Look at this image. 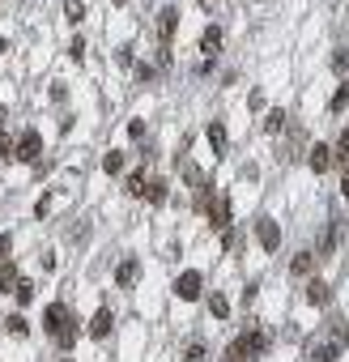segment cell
Segmentation results:
<instances>
[{
    "mask_svg": "<svg viewBox=\"0 0 349 362\" xmlns=\"http://www.w3.org/2000/svg\"><path fill=\"white\" fill-rule=\"evenodd\" d=\"M332 158H336V153H332L328 145H311V158H307V162H311V171H315V175H324V171L332 167Z\"/></svg>",
    "mask_w": 349,
    "mask_h": 362,
    "instance_id": "obj_8",
    "label": "cell"
},
{
    "mask_svg": "<svg viewBox=\"0 0 349 362\" xmlns=\"http://www.w3.org/2000/svg\"><path fill=\"white\" fill-rule=\"evenodd\" d=\"M328 107H332V111H345V107H349V81H345V85H336V94H332Z\"/></svg>",
    "mask_w": 349,
    "mask_h": 362,
    "instance_id": "obj_22",
    "label": "cell"
},
{
    "mask_svg": "<svg viewBox=\"0 0 349 362\" xmlns=\"http://www.w3.org/2000/svg\"><path fill=\"white\" fill-rule=\"evenodd\" d=\"M345 341H349L345 324H341V320H328V324L307 341V358H311V362H336L341 349H345Z\"/></svg>",
    "mask_w": 349,
    "mask_h": 362,
    "instance_id": "obj_2",
    "label": "cell"
},
{
    "mask_svg": "<svg viewBox=\"0 0 349 362\" xmlns=\"http://www.w3.org/2000/svg\"><path fill=\"white\" fill-rule=\"evenodd\" d=\"M341 192L349 196V167H345V175H341Z\"/></svg>",
    "mask_w": 349,
    "mask_h": 362,
    "instance_id": "obj_34",
    "label": "cell"
},
{
    "mask_svg": "<svg viewBox=\"0 0 349 362\" xmlns=\"http://www.w3.org/2000/svg\"><path fill=\"white\" fill-rule=\"evenodd\" d=\"M332 247H336V230H332V226H328V230H324V243H320V256H328V251H332Z\"/></svg>",
    "mask_w": 349,
    "mask_h": 362,
    "instance_id": "obj_30",
    "label": "cell"
},
{
    "mask_svg": "<svg viewBox=\"0 0 349 362\" xmlns=\"http://www.w3.org/2000/svg\"><path fill=\"white\" fill-rule=\"evenodd\" d=\"M9 247H13V239H9V235H0V256H9Z\"/></svg>",
    "mask_w": 349,
    "mask_h": 362,
    "instance_id": "obj_33",
    "label": "cell"
},
{
    "mask_svg": "<svg viewBox=\"0 0 349 362\" xmlns=\"http://www.w3.org/2000/svg\"><path fill=\"white\" fill-rule=\"evenodd\" d=\"M226 362H252V358H247V349H243V341H234V345L226 349Z\"/></svg>",
    "mask_w": 349,
    "mask_h": 362,
    "instance_id": "obj_27",
    "label": "cell"
},
{
    "mask_svg": "<svg viewBox=\"0 0 349 362\" xmlns=\"http://www.w3.org/2000/svg\"><path fill=\"white\" fill-rule=\"evenodd\" d=\"M179 171H183V179H187L192 188H205V175H201V167H196V162H187V158H183V162H179Z\"/></svg>",
    "mask_w": 349,
    "mask_h": 362,
    "instance_id": "obj_18",
    "label": "cell"
},
{
    "mask_svg": "<svg viewBox=\"0 0 349 362\" xmlns=\"http://www.w3.org/2000/svg\"><path fill=\"white\" fill-rule=\"evenodd\" d=\"M201 51H205V56H209V60H213V56H218V51H222V30H218V26H209V30L201 34Z\"/></svg>",
    "mask_w": 349,
    "mask_h": 362,
    "instance_id": "obj_10",
    "label": "cell"
},
{
    "mask_svg": "<svg viewBox=\"0 0 349 362\" xmlns=\"http://www.w3.org/2000/svg\"><path fill=\"white\" fill-rule=\"evenodd\" d=\"M145 200H149V204H162V200H166V183H162V179H149Z\"/></svg>",
    "mask_w": 349,
    "mask_h": 362,
    "instance_id": "obj_19",
    "label": "cell"
},
{
    "mask_svg": "<svg viewBox=\"0 0 349 362\" xmlns=\"http://www.w3.org/2000/svg\"><path fill=\"white\" fill-rule=\"evenodd\" d=\"M103 167H107V175H120V171H124V153H120V149H111L107 158H103Z\"/></svg>",
    "mask_w": 349,
    "mask_h": 362,
    "instance_id": "obj_23",
    "label": "cell"
},
{
    "mask_svg": "<svg viewBox=\"0 0 349 362\" xmlns=\"http://www.w3.org/2000/svg\"><path fill=\"white\" fill-rule=\"evenodd\" d=\"M38 153H43V137H38V132H22L13 158H17V162H38Z\"/></svg>",
    "mask_w": 349,
    "mask_h": 362,
    "instance_id": "obj_5",
    "label": "cell"
},
{
    "mask_svg": "<svg viewBox=\"0 0 349 362\" xmlns=\"http://www.w3.org/2000/svg\"><path fill=\"white\" fill-rule=\"evenodd\" d=\"M332 69H336V73L349 69V51H336V56H332Z\"/></svg>",
    "mask_w": 349,
    "mask_h": 362,
    "instance_id": "obj_32",
    "label": "cell"
},
{
    "mask_svg": "<svg viewBox=\"0 0 349 362\" xmlns=\"http://www.w3.org/2000/svg\"><path fill=\"white\" fill-rule=\"evenodd\" d=\"M209 145H213V153H218V158H226V128L222 124H209Z\"/></svg>",
    "mask_w": 349,
    "mask_h": 362,
    "instance_id": "obj_16",
    "label": "cell"
},
{
    "mask_svg": "<svg viewBox=\"0 0 349 362\" xmlns=\"http://www.w3.org/2000/svg\"><path fill=\"white\" fill-rule=\"evenodd\" d=\"M111 328H115V320H111V312L103 307V312H98V316L90 320V337H94V341H103V337H107Z\"/></svg>",
    "mask_w": 349,
    "mask_h": 362,
    "instance_id": "obj_9",
    "label": "cell"
},
{
    "mask_svg": "<svg viewBox=\"0 0 349 362\" xmlns=\"http://www.w3.org/2000/svg\"><path fill=\"white\" fill-rule=\"evenodd\" d=\"M5 51H9V39H0V56H5Z\"/></svg>",
    "mask_w": 349,
    "mask_h": 362,
    "instance_id": "obj_35",
    "label": "cell"
},
{
    "mask_svg": "<svg viewBox=\"0 0 349 362\" xmlns=\"http://www.w3.org/2000/svg\"><path fill=\"white\" fill-rule=\"evenodd\" d=\"M209 312H213V320H226V316H230V302H226V294H213V298H209Z\"/></svg>",
    "mask_w": 349,
    "mask_h": 362,
    "instance_id": "obj_20",
    "label": "cell"
},
{
    "mask_svg": "<svg viewBox=\"0 0 349 362\" xmlns=\"http://www.w3.org/2000/svg\"><path fill=\"white\" fill-rule=\"evenodd\" d=\"M175 26H179V13H175V9H162V13H158V39L166 43V39L175 34Z\"/></svg>",
    "mask_w": 349,
    "mask_h": 362,
    "instance_id": "obj_11",
    "label": "cell"
},
{
    "mask_svg": "<svg viewBox=\"0 0 349 362\" xmlns=\"http://www.w3.org/2000/svg\"><path fill=\"white\" fill-rule=\"evenodd\" d=\"M64 13H69V22H81L85 18V5H81V0H64Z\"/></svg>",
    "mask_w": 349,
    "mask_h": 362,
    "instance_id": "obj_26",
    "label": "cell"
},
{
    "mask_svg": "<svg viewBox=\"0 0 349 362\" xmlns=\"http://www.w3.org/2000/svg\"><path fill=\"white\" fill-rule=\"evenodd\" d=\"M307 302H311V307H328V302H332V290H328L324 281H311V286H307Z\"/></svg>",
    "mask_w": 349,
    "mask_h": 362,
    "instance_id": "obj_13",
    "label": "cell"
},
{
    "mask_svg": "<svg viewBox=\"0 0 349 362\" xmlns=\"http://www.w3.org/2000/svg\"><path fill=\"white\" fill-rule=\"evenodd\" d=\"M290 269H294L298 277H307V273L315 269V251H298V256H294V265H290Z\"/></svg>",
    "mask_w": 349,
    "mask_h": 362,
    "instance_id": "obj_17",
    "label": "cell"
},
{
    "mask_svg": "<svg viewBox=\"0 0 349 362\" xmlns=\"http://www.w3.org/2000/svg\"><path fill=\"white\" fill-rule=\"evenodd\" d=\"M281 128H285V111L277 107V111H269V116H264V132H281Z\"/></svg>",
    "mask_w": 349,
    "mask_h": 362,
    "instance_id": "obj_21",
    "label": "cell"
},
{
    "mask_svg": "<svg viewBox=\"0 0 349 362\" xmlns=\"http://www.w3.org/2000/svg\"><path fill=\"white\" fill-rule=\"evenodd\" d=\"M332 153H336V158H341V167H349V132H345V137L336 141V149H332Z\"/></svg>",
    "mask_w": 349,
    "mask_h": 362,
    "instance_id": "obj_29",
    "label": "cell"
},
{
    "mask_svg": "<svg viewBox=\"0 0 349 362\" xmlns=\"http://www.w3.org/2000/svg\"><path fill=\"white\" fill-rule=\"evenodd\" d=\"M115 5H128V0H115Z\"/></svg>",
    "mask_w": 349,
    "mask_h": 362,
    "instance_id": "obj_38",
    "label": "cell"
},
{
    "mask_svg": "<svg viewBox=\"0 0 349 362\" xmlns=\"http://www.w3.org/2000/svg\"><path fill=\"white\" fill-rule=\"evenodd\" d=\"M13 149H17V145H13L9 137H0V162H9V158H13Z\"/></svg>",
    "mask_w": 349,
    "mask_h": 362,
    "instance_id": "obj_31",
    "label": "cell"
},
{
    "mask_svg": "<svg viewBox=\"0 0 349 362\" xmlns=\"http://www.w3.org/2000/svg\"><path fill=\"white\" fill-rule=\"evenodd\" d=\"M238 341H243V349H247V358H260V354L269 349V333H264V328H247V333H243Z\"/></svg>",
    "mask_w": 349,
    "mask_h": 362,
    "instance_id": "obj_6",
    "label": "cell"
},
{
    "mask_svg": "<svg viewBox=\"0 0 349 362\" xmlns=\"http://www.w3.org/2000/svg\"><path fill=\"white\" fill-rule=\"evenodd\" d=\"M136 273H141V265H136V260H124V265L115 269V286H124V290L136 286Z\"/></svg>",
    "mask_w": 349,
    "mask_h": 362,
    "instance_id": "obj_12",
    "label": "cell"
},
{
    "mask_svg": "<svg viewBox=\"0 0 349 362\" xmlns=\"http://www.w3.org/2000/svg\"><path fill=\"white\" fill-rule=\"evenodd\" d=\"M13 298H17L22 307H30V302H34V281H30V277H17V281H13Z\"/></svg>",
    "mask_w": 349,
    "mask_h": 362,
    "instance_id": "obj_15",
    "label": "cell"
},
{
    "mask_svg": "<svg viewBox=\"0 0 349 362\" xmlns=\"http://www.w3.org/2000/svg\"><path fill=\"white\" fill-rule=\"evenodd\" d=\"M13 281H17L13 260H9V256H0V294H9V290H13Z\"/></svg>",
    "mask_w": 349,
    "mask_h": 362,
    "instance_id": "obj_14",
    "label": "cell"
},
{
    "mask_svg": "<svg viewBox=\"0 0 349 362\" xmlns=\"http://www.w3.org/2000/svg\"><path fill=\"white\" fill-rule=\"evenodd\" d=\"M43 328L52 333V341L60 345V349H73V341L81 337V320H77V312L69 302H52L43 312Z\"/></svg>",
    "mask_w": 349,
    "mask_h": 362,
    "instance_id": "obj_1",
    "label": "cell"
},
{
    "mask_svg": "<svg viewBox=\"0 0 349 362\" xmlns=\"http://www.w3.org/2000/svg\"><path fill=\"white\" fill-rule=\"evenodd\" d=\"M205 209H209V226H213V230H226V226H230V196H226V192H213Z\"/></svg>",
    "mask_w": 349,
    "mask_h": 362,
    "instance_id": "obj_3",
    "label": "cell"
},
{
    "mask_svg": "<svg viewBox=\"0 0 349 362\" xmlns=\"http://www.w3.org/2000/svg\"><path fill=\"white\" fill-rule=\"evenodd\" d=\"M0 128H5V107H0Z\"/></svg>",
    "mask_w": 349,
    "mask_h": 362,
    "instance_id": "obj_37",
    "label": "cell"
},
{
    "mask_svg": "<svg viewBox=\"0 0 349 362\" xmlns=\"http://www.w3.org/2000/svg\"><path fill=\"white\" fill-rule=\"evenodd\" d=\"M145 188H149L145 175H132V179H128V196H145Z\"/></svg>",
    "mask_w": 349,
    "mask_h": 362,
    "instance_id": "obj_28",
    "label": "cell"
},
{
    "mask_svg": "<svg viewBox=\"0 0 349 362\" xmlns=\"http://www.w3.org/2000/svg\"><path fill=\"white\" fill-rule=\"evenodd\" d=\"M256 235H260V247H264V251H277V247H281V230H277L273 218H260V222H256Z\"/></svg>",
    "mask_w": 349,
    "mask_h": 362,
    "instance_id": "obj_7",
    "label": "cell"
},
{
    "mask_svg": "<svg viewBox=\"0 0 349 362\" xmlns=\"http://www.w3.org/2000/svg\"><path fill=\"white\" fill-rule=\"evenodd\" d=\"M201 286H205V277L196 273V269H187V273H179V281H175V294H179L183 302H196V298H201Z\"/></svg>",
    "mask_w": 349,
    "mask_h": 362,
    "instance_id": "obj_4",
    "label": "cell"
},
{
    "mask_svg": "<svg viewBox=\"0 0 349 362\" xmlns=\"http://www.w3.org/2000/svg\"><path fill=\"white\" fill-rule=\"evenodd\" d=\"M5 328H9V337H26V333H30V324H26L22 316H9V320H5Z\"/></svg>",
    "mask_w": 349,
    "mask_h": 362,
    "instance_id": "obj_24",
    "label": "cell"
},
{
    "mask_svg": "<svg viewBox=\"0 0 349 362\" xmlns=\"http://www.w3.org/2000/svg\"><path fill=\"white\" fill-rule=\"evenodd\" d=\"M201 5H205V9H213V5H218V0H201Z\"/></svg>",
    "mask_w": 349,
    "mask_h": 362,
    "instance_id": "obj_36",
    "label": "cell"
},
{
    "mask_svg": "<svg viewBox=\"0 0 349 362\" xmlns=\"http://www.w3.org/2000/svg\"><path fill=\"white\" fill-rule=\"evenodd\" d=\"M205 354H209V349H205L201 341H192V345H187V354H183V362H205Z\"/></svg>",
    "mask_w": 349,
    "mask_h": 362,
    "instance_id": "obj_25",
    "label": "cell"
}]
</instances>
